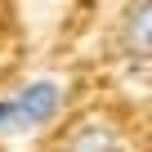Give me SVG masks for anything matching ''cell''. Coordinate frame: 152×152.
<instances>
[{"label": "cell", "mask_w": 152, "mask_h": 152, "mask_svg": "<svg viewBox=\"0 0 152 152\" xmlns=\"http://www.w3.org/2000/svg\"><path fill=\"white\" fill-rule=\"evenodd\" d=\"M14 107H18V125H23V139L36 134V130H49L58 125L63 116V103H67V90L58 76H27L23 85L9 90Z\"/></svg>", "instance_id": "obj_1"}, {"label": "cell", "mask_w": 152, "mask_h": 152, "mask_svg": "<svg viewBox=\"0 0 152 152\" xmlns=\"http://www.w3.org/2000/svg\"><path fill=\"white\" fill-rule=\"evenodd\" d=\"M58 152H125V134L107 116H85V121H76L63 134Z\"/></svg>", "instance_id": "obj_2"}, {"label": "cell", "mask_w": 152, "mask_h": 152, "mask_svg": "<svg viewBox=\"0 0 152 152\" xmlns=\"http://www.w3.org/2000/svg\"><path fill=\"white\" fill-rule=\"evenodd\" d=\"M116 45L130 58H152V0H130L116 18Z\"/></svg>", "instance_id": "obj_3"}]
</instances>
